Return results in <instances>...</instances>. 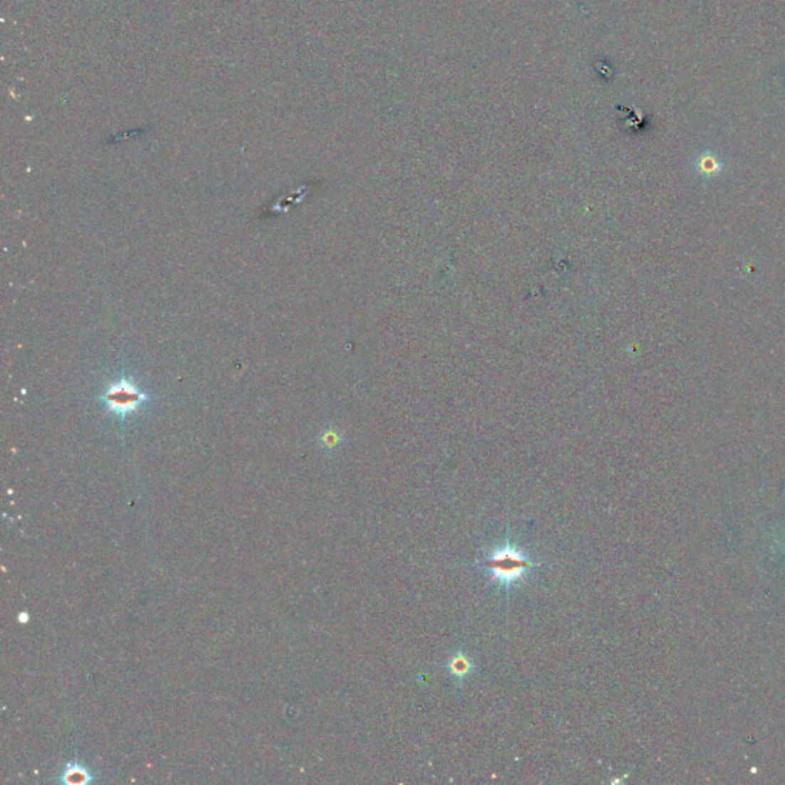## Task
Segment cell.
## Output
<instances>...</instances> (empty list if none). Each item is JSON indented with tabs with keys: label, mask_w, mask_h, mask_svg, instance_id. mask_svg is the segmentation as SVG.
<instances>
[{
	"label": "cell",
	"mask_w": 785,
	"mask_h": 785,
	"mask_svg": "<svg viewBox=\"0 0 785 785\" xmlns=\"http://www.w3.org/2000/svg\"><path fill=\"white\" fill-rule=\"evenodd\" d=\"M19 621H21V623L25 621V623H26V621H28V613H26V612H22L21 615H19Z\"/></svg>",
	"instance_id": "obj_5"
},
{
	"label": "cell",
	"mask_w": 785,
	"mask_h": 785,
	"mask_svg": "<svg viewBox=\"0 0 785 785\" xmlns=\"http://www.w3.org/2000/svg\"><path fill=\"white\" fill-rule=\"evenodd\" d=\"M477 566L488 571L490 583L499 584L506 597H510V591L525 581L528 574L534 568H539L540 563L535 562L519 544L506 537L503 544L494 546L486 552L485 557L477 562Z\"/></svg>",
	"instance_id": "obj_1"
},
{
	"label": "cell",
	"mask_w": 785,
	"mask_h": 785,
	"mask_svg": "<svg viewBox=\"0 0 785 785\" xmlns=\"http://www.w3.org/2000/svg\"><path fill=\"white\" fill-rule=\"evenodd\" d=\"M143 399V394L138 393L132 385H126L123 382L120 385H114L105 397V401L109 402V406L117 413H127L137 409V405Z\"/></svg>",
	"instance_id": "obj_2"
},
{
	"label": "cell",
	"mask_w": 785,
	"mask_h": 785,
	"mask_svg": "<svg viewBox=\"0 0 785 785\" xmlns=\"http://www.w3.org/2000/svg\"><path fill=\"white\" fill-rule=\"evenodd\" d=\"M58 781L66 785H86L94 782L95 776L93 774V771L82 762L71 761L66 764V767L62 773V776L58 778Z\"/></svg>",
	"instance_id": "obj_4"
},
{
	"label": "cell",
	"mask_w": 785,
	"mask_h": 785,
	"mask_svg": "<svg viewBox=\"0 0 785 785\" xmlns=\"http://www.w3.org/2000/svg\"><path fill=\"white\" fill-rule=\"evenodd\" d=\"M445 670L455 684L462 685L474 675L475 663L465 650H453L445 663Z\"/></svg>",
	"instance_id": "obj_3"
}]
</instances>
